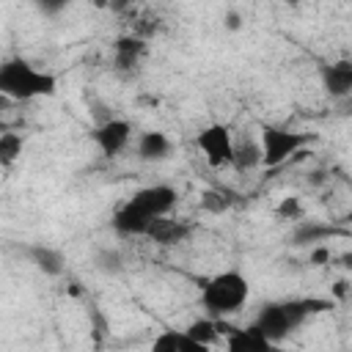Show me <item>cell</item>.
Instances as JSON below:
<instances>
[{"label":"cell","instance_id":"cell-22","mask_svg":"<svg viewBox=\"0 0 352 352\" xmlns=\"http://www.w3.org/2000/svg\"><path fill=\"white\" fill-rule=\"evenodd\" d=\"M33 3V8L38 11V14H44V16H55V14H60L63 8H69L74 0H30Z\"/></svg>","mask_w":352,"mask_h":352},{"label":"cell","instance_id":"cell-16","mask_svg":"<svg viewBox=\"0 0 352 352\" xmlns=\"http://www.w3.org/2000/svg\"><path fill=\"white\" fill-rule=\"evenodd\" d=\"M184 330H187V333H190L201 346H206V349H209V346H214V344H217V338L223 336V333H220V319H214V316H209V314H206V316L192 319Z\"/></svg>","mask_w":352,"mask_h":352},{"label":"cell","instance_id":"cell-24","mask_svg":"<svg viewBox=\"0 0 352 352\" xmlns=\"http://www.w3.org/2000/svg\"><path fill=\"white\" fill-rule=\"evenodd\" d=\"M308 261H311L314 267H322V264H327V261H330V248H327V245H314V248H311V256H308Z\"/></svg>","mask_w":352,"mask_h":352},{"label":"cell","instance_id":"cell-13","mask_svg":"<svg viewBox=\"0 0 352 352\" xmlns=\"http://www.w3.org/2000/svg\"><path fill=\"white\" fill-rule=\"evenodd\" d=\"M28 256H30V261H33V267H36L38 272H44V275H50V278L63 275L66 261H63V253H60V250H55V248L38 242V245H30V248H28Z\"/></svg>","mask_w":352,"mask_h":352},{"label":"cell","instance_id":"cell-18","mask_svg":"<svg viewBox=\"0 0 352 352\" xmlns=\"http://www.w3.org/2000/svg\"><path fill=\"white\" fill-rule=\"evenodd\" d=\"M341 228H333V226H324V223H300L297 231H294V242L297 245H316V242H324L330 236H338Z\"/></svg>","mask_w":352,"mask_h":352},{"label":"cell","instance_id":"cell-3","mask_svg":"<svg viewBox=\"0 0 352 352\" xmlns=\"http://www.w3.org/2000/svg\"><path fill=\"white\" fill-rule=\"evenodd\" d=\"M58 91V80L50 72L36 69L25 58H11L0 66V94L14 102H28L38 96H52Z\"/></svg>","mask_w":352,"mask_h":352},{"label":"cell","instance_id":"cell-19","mask_svg":"<svg viewBox=\"0 0 352 352\" xmlns=\"http://www.w3.org/2000/svg\"><path fill=\"white\" fill-rule=\"evenodd\" d=\"M22 154V135L16 132H3L0 135V165L11 168Z\"/></svg>","mask_w":352,"mask_h":352},{"label":"cell","instance_id":"cell-4","mask_svg":"<svg viewBox=\"0 0 352 352\" xmlns=\"http://www.w3.org/2000/svg\"><path fill=\"white\" fill-rule=\"evenodd\" d=\"M258 143H261V165L264 168H280L283 162L297 157L311 143V135L297 132V129H286V126H275V124H264L258 132Z\"/></svg>","mask_w":352,"mask_h":352},{"label":"cell","instance_id":"cell-26","mask_svg":"<svg viewBox=\"0 0 352 352\" xmlns=\"http://www.w3.org/2000/svg\"><path fill=\"white\" fill-rule=\"evenodd\" d=\"M333 292H336V294H338V297H341V294H344V292H346V283H344V280H338V283H336V289H333Z\"/></svg>","mask_w":352,"mask_h":352},{"label":"cell","instance_id":"cell-9","mask_svg":"<svg viewBox=\"0 0 352 352\" xmlns=\"http://www.w3.org/2000/svg\"><path fill=\"white\" fill-rule=\"evenodd\" d=\"M322 88L330 99H352V60H336L322 66Z\"/></svg>","mask_w":352,"mask_h":352},{"label":"cell","instance_id":"cell-20","mask_svg":"<svg viewBox=\"0 0 352 352\" xmlns=\"http://www.w3.org/2000/svg\"><path fill=\"white\" fill-rule=\"evenodd\" d=\"M201 209L209 212V214H223L231 209V198L223 192V190H204L201 192Z\"/></svg>","mask_w":352,"mask_h":352},{"label":"cell","instance_id":"cell-17","mask_svg":"<svg viewBox=\"0 0 352 352\" xmlns=\"http://www.w3.org/2000/svg\"><path fill=\"white\" fill-rule=\"evenodd\" d=\"M231 165H234L239 173H248V170L258 168V165H261V143H258V140H250V138H245L242 143H236V146H234V160H231Z\"/></svg>","mask_w":352,"mask_h":352},{"label":"cell","instance_id":"cell-1","mask_svg":"<svg viewBox=\"0 0 352 352\" xmlns=\"http://www.w3.org/2000/svg\"><path fill=\"white\" fill-rule=\"evenodd\" d=\"M333 302L330 300H319V297H289V300H275V302H267L253 324L272 341H283L286 336H292L297 327H302L314 314H322L327 311Z\"/></svg>","mask_w":352,"mask_h":352},{"label":"cell","instance_id":"cell-28","mask_svg":"<svg viewBox=\"0 0 352 352\" xmlns=\"http://www.w3.org/2000/svg\"><path fill=\"white\" fill-rule=\"evenodd\" d=\"M346 223L352 226V204H349V212H346Z\"/></svg>","mask_w":352,"mask_h":352},{"label":"cell","instance_id":"cell-23","mask_svg":"<svg viewBox=\"0 0 352 352\" xmlns=\"http://www.w3.org/2000/svg\"><path fill=\"white\" fill-rule=\"evenodd\" d=\"M96 264H99L102 272H118L121 270V256L116 250H102L96 256Z\"/></svg>","mask_w":352,"mask_h":352},{"label":"cell","instance_id":"cell-2","mask_svg":"<svg viewBox=\"0 0 352 352\" xmlns=\"http://www.w3.org/2000/svg\"><path fill=\"white\" fill-rule=\"evenodd\" d=\"M250 300V280L239 270H223L201 286V305L214 319H228Z\"/></svg>","mask_w":352,"mask_h":352},{"label":"cell","instance_id":"cell-8","mask_svg":"<svg viewBox=\"0 0 352 352\" xmlns=\"http://www.w3.org/2000/svg\"><path fill=\"white\" fill-rule=\"evenodd\" d=\"M220 333H226V346H228L231 352H267V349L275 346L256 324H248V327H228L226 319H220Z\"/></svg>","mask_w":352,"mask_h":352},{"label":"cell","instance_id":"cell-21","mask_svg":"<svg viewBox=\"0 0 352 352\" xmlns=\"http://www.w3.org/2000/svg\"><path fill=\"white\" fill-rule=\"evenodd\" d=\"M275 217H278V220H300V217H302V204H300V198H297V195L280 198L278 206H275Z\"/></svg>","mask_w":352,"mask_h":352},{"label":"cell","instance_id":"cell-6","mask_svg":"<svg viewBox=\"0 0 352 352\" xmlns=\"http://www.w3.org/2000/svg\"><path fill=\"white\" fill-rule=\"evenodd\" d=\"M176 198L179 192L170 187V184H148V187H140L138 192H132V201L143 214H148L151 220L160 217V214H170V209L176 206Z\"/></svg>","mask_w":352,"mask_h":352},{"label":"cell","instance_id":"cell-7","mask_svg":"<svg viewBox=\"0 0 352 352\" xmlns=\"http://www.w3.org/2000/svg\"><path fill=\"white\" fill-rule=\"evenodd\" d=\"M129 140H132V124L126 118H104L94 129V143L99 146V151L104 157L121 154Z\"/></svg>","mask_w":352,"mask_h":352},{"label":"cell","instance_id":"cell-5","mask_svg":"<svg viewBox=\"0 0 352 352\" xmlns=\"http://www.w3.org/2000/svg\"><path fill=\"white\" fill-rule=\"evenodd\" d=\"M195 146L198 151L204 154L206 165L209 168H226L231 165L234 160V138H231V129L226 124H206L198 135H195Z\"/></svg>","mask_w":352,"mask_h":352},{"label":"cell","instance_id":"cell-15","mask_svg":"<svg viewBox=\"0 0 352 352\" xmlns=\"http://www.w3.org/2000/svg\"><path fill=\"white\" fill-rule=\"evenodd\" d=\"M113 50H116V66L124 69V72H132V69L140 63L143 52H146V38L138 36V33H132V36H121V38L116 41Z\"/></svg>","mask_w":352,"mask_h":352},{"label":"cell","instance_id":"cell-14","mask_svg":"<svg viewBox=\"0 0 352 352\" xmlns=\"http://www.w3.org/2000/svg\"><path fill=\"white\" fill-rule=\"evenodd\" d=\"M154 352H204L206 346H201L187 330H162L154 341H151Z\"/></svg>","mask_w":352,"mask_h":352},{"label":"cell","instance_id":"cell-12","mask_svg":"<svg viewBox=\"0 0 352 352\" xmlns=\"http://www.w3.org/2000/svg\"><path fill=\"white\" fill-rule=\"evenodd\" d=\"M170 138L160 129H151V132H143L138 138V157L143 162H162L170 157Z\"/></svg>","mask_w":352,"mask_h":352},{"label":"cell","instance_id":"cell-27","mask_svg":"<svg viewBox=\"0 0 352 352\" xmlns=\"http://www.w3.org/2000/svg\"><path fill=\"white\" fill-rule=\"evenodd\" d=\"M341 261H344V267H352V253H346Z\"/></svg>","mask_w":352,"mask_h":352},{"label":"cell","instance_id":"cell-10","mask_svg":"<svg viewBox=\"0 0 352 352\" xmlns=\"http://www.w3.org/2000/svg\"><path fill=\"white\" fill-rule=\"evenodd\" d=\"M187 236H190V226H187L184 220H173L170 214L154 217V220L148 223V228H146V239H151V242H157V245H165V248L182 245Z\"/></svg>","mask_w":352,"mask_h":352},{"label":"cell","instance_id":"cell-11","mask_svg":"<svg viewBox=\"0 0 352 352\" xmlns=\"http://www.w3.org/2000/svg\"><path fill=\"white\" fill-rule=\"evenodd\" d=\"M148 223H151V217L143 214L132 201H124V204L113 212V220H110V226H113L121 236H146Z\"/></svg>","mask_w":352,"mask_h":352},{"label":"cell","instance_id":"cell-25","mask_svg":"<svg viewBox=\"0 0 352 352\" xmlns=\"http://www.w3.org/2000/svg\"><path fill=\"white\" fill-rule=\"evenodd\" d=\"M226 28L228 30H242V14L239 11H228L226 14Z\"/></svg>","mask_w":352,"mask_h":352}]
</instances>
